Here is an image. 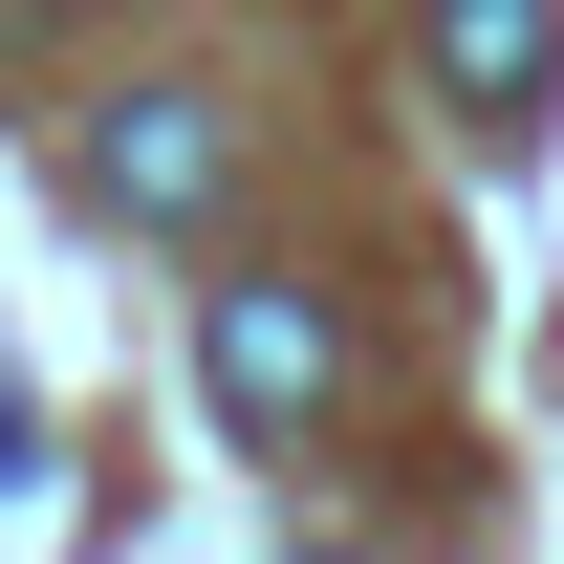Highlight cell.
Here are the masks:
<instances>
[{"instance_id": "cell-2", "label": "cell", "mask_w": 564, "mask_h": 564, "mask_svg": "<svg viewBox=\"0 0 564 564\" xmlns=\"http://www.w3.org/2000/svg\"><path fill=\"white\" fill-rule=\"evenodd\" d=\"M543 66H564V0H434V87L456 109H543Z\"/></svg>"}, {"instance_id": "cell-3", "label": "cell", "mask_w": 564, "mask_h": 564, "mask_svg": "<svg viewBox=\"0 0 564 564\" xmlns=\"http://www.w3.org/2000/svg\"><path fill=\"white\" fill-rule=\"evenodd\" d=\"M109 196H131V217H196L217 196V131H196V109H131V131H109Z\"/></svg>"}, {"instance_id": "cell-1", "label": "cell", "mask_w": 564, "mask_h": 564, "mask_svg": "<svg viewBox=\"0 0 564 564\" xmlns=\"http://www.w3.org/2000/svg\"><path fill=\"white\" fill-rule=\"evenodd\" d=\"M196 348H217V413H239V434H304V413H326V304H304V282H217Z\"/></svg>"}]
</instances>
